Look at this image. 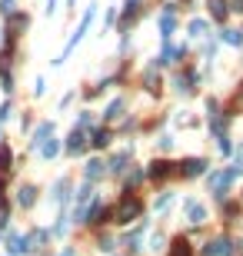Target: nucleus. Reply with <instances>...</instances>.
I'll use <instances>...</instances> for the list:
<instances>
[{
	"label": "nucleus",
	"mask_w": 243,
	"mask_h": 256,
	"mask_svg": "<svg viewBox=\"0 0 243 256\" xmlns=\"http://www.w3.org/2000/svg\"><path fill=\"white\" fill-rule=\"evenodd\" d=\"M94 17H97V7H94V3H90V10H87V14H83V20H80V23H77L74 37H70V43H67V50H63V54L57 57L54 63H63V57L70 54V50H74L77 43H80V40H83V34H87V30H90V23H94Z\"/></svg>",
	"instance_id": "obj_1"
},
{
	"label": "nucleus",
	"mask_w": 243,
	"mask_h": 256,
	"mask_svg": "<svg viewBox=\"0 0 243 256\" xmlns=\"http://www.w3.org/2000/svg\"><path fill=\"white\" fill-rule=\"evenodd\" d=\"M233 177H237V170H233V166H230V170H223V173H213V177H210V186H213V193H217L220 200H223V190L230 186V180H233Z\"/></svg>",
	"instance_id": "obj_2"
},
{
	"label": "nucleus",
	"mask_w": 243,
	"mask_h": 256,
	"mask_svg": "<svg viewBox=\"0 0 243 256\" xmlns=\"http://www.w3.org/2000/svg\"><path fill=\"white\" fill-rule=\"evenodd\" d=\"M137 213H140V203L137 200H123L120 206H117V223H130Z\"/></svg>",
	"instance_id": "obj_3"
},
{
	"label": "nucleus",
	"mask_w": 243,
	"mask_h": 256,
	"mask_svg": "<svg viewBox=\"0 0 243 256\" xmlns=\"http://www.w3.org/2000/svg\"><path fill=\"white\" fill-rule=\"evenodd\" d=\"M187 219L190 223H203L206 219V206L203 203H197V200H190L187 203Z\"/></svg>",
	"instance_id": "obj_4"
},
{
	"label": "nucleus",
	"mask_w": 243,
	"mask_h": 256,
	"mask_svg": "<svg viewBox=\"0 0 243 256\" xmlns=\"http://www.w3.org/2000/svg\"><path fill=\"white\" fill-rule=\"evenodd\" d=\"M206 253L210 256H233V243H230V239H213Z\"/></svg>",
	"instance_id": "obj_5"
},
{
	"label": "nucleus",
	"mask_w": 243,
	"mask_h": 256,
	"mask_svg": "<svg viewBox=\"0 0 243 256\" xmlns=\"http://www.w3.org/2000/svg\"><path fill=\"white\" fill-rule=\"evenodd\" d=\"M203 170H206V160H187V163H183V173H187V177H200Z\"/></svg>",
	"instance_id": "obj_6"
},
{
	"label": "nucleus",
	"mask_w": 243,
	"mask_h": 256,
	"mask_svg": "<svg viewBox=\"0 0 243 256\" xmlns=\"http://www.w3.org/2000/svg\"><path fill=\"white\" fill-rule=\"evenodd\" d=\"M57 150H60V140H43L40 143V157L50 160V157H57Z\"/></svg>",
	"instance_id": "obj_7"
},
{
	"label": "nucleus",
	"mask_w": 243,
	"mask_h": 256,
	"mask_svg": "<svg viewBox=\"0 0 243 256\" xmlns=\"http://www.w3.org/2000/svg\"><path fill=\"white\" fill-rule=\"evenodd\" d=\"M127 160H130V150H123L120 157H113V160H110V170H113V173H123V170H127Z\"/></svg>",
	"instance_id": "obj_8"
},
{
	"label": "nucleus",
	"mask_w": 243,
	"mask_h": 256,
	"mask_svg": "<svg viewBox=\"0 0 243 256\" xmlns=\"http://www.w3.org/2000/svg\"><path fill=\"white\" fill-rule=\"evenodd\" d=\"M50 133H54V123H40V127H37V133H34V140H30V143H34V146H37V143H43V140H47Z\"/></svg>",
	"instance_id": "obj_9"
},
{
	"label": "nucleus",
	"mask_w": 243,
	"mask_h": 256,
	"mask_svg": "<svg viewBox=\"0 0 243 256\" xmlns=\"http://www.w3.org/2000/svg\"><path fill=\"white\" fill-rule=\"evenodd\" d=\"M80 150H83V133L74 130V133H70V143H67V153H80Z\"/></svg>",
	"instance_id": "obj_10"
},
{
	"label": "nucleus",
	"mask_w": 243,
	"mask_h": 256,
	"mask_svg": "<svg viewBox=\"0 0 243 256\" xmlns=\"http://www.w3.org/2000/svg\"><path fill=\"white\" fill-rule=\"evenodd\" d=\"M7 243H10V253H27V236H17V233H14Z\"/></svg>",
	"instance_id": "obj_11"
},
{
	"label": "nucleus",
	"mask_w": 243,
	"mask_h": 256,
	"mask_svg": "<svg viewBox=\"0 0 243 256\" xmlns=\"http://www.w3.org/2000/svg\"><path fill=\"white\" fill-rule=\"evenodd\" d=\"M220 40H226L230 47H240V43H243V34H240V30H223V34H220Z\"/></svg>",
	"instance_id": "obj_12"
},
{
	"label": "nucleus",
	"mask_w": 243,
	"mask_h": 256,
	"mask_svg": "<svg viewBox=\"0 0 243 256\" xmlns=\"http://www.w3.org/2000/svg\"><path fill=\"white\" fill-rule=\"evenodd\" d=\"M100 173H103V163H100V160H90V163H87V180H97Z\"/></svg>",
	"instance_id": "obj_13"
},
{
	"label": "nucleus",
	"mask_w": 243,
	"mask_h": 256,
	"mask_svg": "<svg viewBox=\"0 0 243 256\" xmlns=\"http://www.w3.org/2000/svg\"><path fill=\"white\" fill-rule=\"evenodd\" d=\"M17 203H20V206H30V203H34V186H23L20 197H17Z\"/></svg>",
	"instance_id": "obj_14"
},
{
	"label": "nucleus",
	"mask_w": 243,
	"mask_h": 256,
	"mask_svg": "<svg viewBox=\"0 0 243 256\" xmlns=\"http://www.w3.org/2000/svg\"><path fill=\"white\" fill-rule=\"evenodd\" d=\"M170 30H173V14H163V17H160V34L170 37Z\"/></svg>",
	"instance_id": "obj_15"
},
{
	"label": "nucleus",
	"mask_w": 243,
	"mask_h": 256,
	"mask_svg": "<svg viewBox=\"0 0 243 256\" xmlns=\"http://www.w3.org/2000/svg\"><path fill=\"white\" fill-rule=\"evenodd\" d=\"M177 57H180V50H177V47H163V54H160V60H163V63H173Z\"/></svg>",
	"instance_id": "obj_16"
},
{
	"label": "nucleus",
	"mask_w": 243,
	"mask_h": 256,
	"mask_svg": "<svg viewBox=\"0 0 243 256\" xmlns=\"http://www.w3.org/2000/svg\"><path fill=\"white\" fill-rule=\"evenodd\" d=\"M190 34H193V37H203L206 34V20H193V23H190Z\"/></svg>",
	"instance_id": "obj_17"
},
{
	"label": "nucleus",
	"mask_w": 243,
	"mask_h": 256,
	"mask_svg": "<svg viewBox=\"0 0 243 256\" xmlns=\"http://www.w3.org/2000/svg\"><path fill=\"white\" fill-rule=\"evenodd\" d=\"M110 143V133H107V130H97L94 133V146H107Z\"/></svg>",
	"instance_id": "obj_18"
},
{
	"label": "nucleus",
	"mask_w": 243,
	"mask_h": 256,
	"mask_svg": "<svg viewBox=\"0 0 243 256\" xmlns=\"http://www.w3.org/2000/svg\"><path fill=\"white\" fill-rule=\"evenodd\" d=\"M120 110H123V103H120V100H113L110 107H107V120H117V117H120Z\"/></svg>",
	"instance_id": "obj_19"
},
{
	"label": "nucleus",
	"mask_w": 243,
	"mask_h": 256,
	"mask_svg": "<svg viewBox=\"0 0 243 256\" xmlns=\"http://www.w3.org/2000/svg\"><path fill=\"white\" fill-rule=\"evenodd\" d=\"M210 10L220 17V14H226V3H223V0H210Z\"/></svg>",
	"instance_id": "obj_20"
},
{
	"label": "nucleus",
	"mask_w": 243,
	"mask_h": 256,
	"mask_svg": "<svg viewBox=\"0 0 243 256\" xmlns=\"http://www.w3.org/2000/svg\"><path fill=\"white\" fill-rule=\"evenodd\" d=\"M167 163H153V170H150V177H167Z\"/></svg>",
	"instance_id": "obj_21"
},
{
	"label": "nucleus",
	"mask_w": 243,
	"mask_h": 256,
	"mask_svg": "<svg viewBox=\"0 0 243 256\" xmlns=\"http://www.w3.org/2000/svg\"><path fill=\"white\" fill-rule=\"evenodd\" d=\"M173 256H190V246H187V243H183V239H180V243L173 246Z\"/></svg>",
	"instance_id": "obj_22"
},
{
	"label": "nucleus",
	"mask_w": 243,
	"mask_h": 256,
	"mask_svg": "<svg viewBox=\"0 0 243 256\" xmlns=\"http://www.w3.org/2000/svg\"><path fill=\"white\" fill-rule=\"evenodd\" d=\"M7 163H10V150L0 146V170H7Z\"/></svg>",
	"instance_id": "obj_23"
},
{
	"label": "nucleus",
	"mask_w": 243,
	"mask_h": 256,
	"mask_svg": "<svg viewBox=\"0 0 243 256\" xmlns=\"http://www.w3.org/2000/svg\"><path fill=\"white\" fill-rule=\"evenodd\" d=\"M217 146H220V153H230V150H233V146H230V140H226V137H217Z\"/></svg>",
	"instance_id": "obj_24"
},
{
	"label": "nucleus",
	"mask_w": 243,
	"mask_h": 256,
	"mask_svg": "<svg viewBox=\"0 0 243 256\" xmlns=\"http://www.w3.org/2000/svg\"><path fill=\"white\" fill-rule=\"evenodd\" d=\"M0 10L3 14H14V0H0Z\"/></svg>",
	"instance_id": "obj_25"
},
{
	"label": "nucleus",
	"mask_w": 243,
	"mask_h": 256,
	"mask_svg": "<svg viewBox=\"0 0 243 256\" xmlns=\"http://www.w3.org/2000/svg\"><path fill=\"white\" fill-rule=\"evenodd\" d=\"M7 117H10V103H3V107H0V120H7Z\"/></svg>",
	"instance_id": "obj_26"
},
{
	"label": "nucleus",
	"mask_w": 243,
	"mask_h": 256,
	"mask_svg": "<svg viewBox=\"0 0 243 256\" xmlns=\"http://www.w3.org/2000/svg\"><path fill=\"white\" fill-rule=\"evenodd\" d=\"M57 10V0H47V14H54Z\"/></svg>",
	"instance_id": "obj_27"
},
{
	"label": "nucleus",
	"mask_w": 243,
	"mask_h": 256,
	"mask_svg": "<svg viewBox=\"0 0 243 256\" xmlns=\"http://www.w3.org/2000/svg\"><path fill=\"white\" fill-rule=\"evenodd\" d=\"M60 256H77V253H74V250H63V253H60Z\"/></svg>",
	"instance_id": "obj_28"
},
{
	"label": "nucleus",
	"mask_w": 243,
	"mask_h": 256,
	"mask_svg": "<svg viewBox=\"0 0 243 256\" xmlns=\"http://www.w3.org/2000/svg\"><path fill=\"white\" fill-rule=\"evenodd\" d=\"M67 3H74V0H67Z\"/></svg>",
	"instance_id": "obj_29"
}]
</instances>
